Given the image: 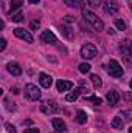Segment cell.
I'll use <instances>...</instances> for the list:
<instances>
[{
	"label": "cell",
	"instance_id": "1",
	"mask_svg": "<svg viewBox=\"0 0 132 133\" xmlns=\"http://www.w3.org/2000/svg\"><path fill=\"white\" fill-rule=\"evenodd\" d=\"M82 16H84V20H86L87 23H90V25H92V28H93L95 31L101 33V31L104 30V23H103V20L99 19L95 12L87 11V9H82Z\"/></svg>",
	"mask_w": 132,
	"mask_h": 133
},
{
	"label": "cell",
	"instance_id": "2",
	"mask_svg": "<svg viewBox=\"0 0 132 133\" xmlns=\"http://www.w3.org/2000/svg\"><path fill=\"white\" fill-rule=\"evenodd\" d=\"M97 54H98V50H97L95 45H92V43H84V45L81 46V57H82V59L90 61V59H95Z\"/></svg>",
	"mask_w": 132,
	"mask_h": 133
},
{
	"label": "cell",
	"instance_id": "3",
	"mask_svg": "<svg viewBox=\"0 0 132 133\" xmlns=\"http://www.w3.org/2000/svg\"><path fill=\"white\" fill-rule=\"evenodd\" d=\"M120 51H121V56L124 57V61L131 62L132 61V40L131 39H124L120 42Z\"/></svg>",
	"mask_w": 132,
	"mask_h": 133
},
{
	"label": "cell",
	"instance_id": "4",
	"mask_svg": "<svg viewBox=\"0 0 132 133\" xmlns=\"http://www.w3.org/2000/svg\"><path fill=\"white\" fill-rule=\"evenodd\" d=\"M25 96L30 101H37L40 99V90L34 84H27L25 85Z\"/></svg>",
	"mask_w": 132,
	"mask_h": 133
},
{
	"label": "cell",
	"instance_id": "5",
	"mask_svg": "<svg viewBox=\"0 0 132 133\" xmlns=\"http://www.w3.org/2000/svg\"><path fill=\"white\" fill-rule=\"evenodd\" d=\"M107 70H109V74H110L112 77H121V76H123V66L120 65L118 61H115V59H112V61L109 62Z\"/></svg>",
	"mask_w": 132,
	"mask_h": 133
},
{
	"label": "cell",
	"instance_id": "6",
	"mask_svg": "<svg viewBox=\"0 0 132 133\" xmlns=\"http://www.w3.org/2000/svg\"><path fill=\"white\" fill-rule=\"evenodd\" d=\"M14 36L19 37V39H22V40H25V42H28V43H33L34 42L33 36L28 33L27 30H23V28H16L14 30Z\"/></svg>",
	"mask_w": 132,
	"mask_h": 133
},
{
	"label": "cell",
	"instance_id": "7",
	"mask_svg": "<svg viewBox=\"0 0 132 133\" xmlns=\"http://www.w3.org/2000/svg\"><path fill=\"white\" fill-rule=\"evenodd\" d=\"M103 6H104V11L107 14H117L118 12V2L117 0H106Z\"/></svg>",
	"mask_w": 132,
	"mask_h": 133
},
{
	"label": "cell",
	"instance_id": "8",
	"mask_svg": "<svg viewBox=\"0 0 132 133\" xmlns=\"http://www.w3.org/2000/svg\"><path fill=\"white\" fill-rule=\"evenodd\" d=\"M61 33H62V36L65 37L67 40H73L75 39V30L71 26H68L67 23H62L61 25Z\"/></svg>",
	"mask_w": 132,
	"mask_h": 133
},
{
	"label": "cell",
	"instance_id": "9",
	"mask_svg": "<svg viewBox=\"0 0 132 133\" xmlns=\"http://www.w3.org/2000/svg\"><path fill=\"white\" fill-rule=\"evenodd\" d=\"M40 40H42L44 43H51V45H53V43H56V36L51 33L50 30H45L44 33L40 34Z\"/></svg>",
	"mask_w": 132,
	"mask_h": 133
},
{
	"label": "cell",
	"instance_id": "10",
	"mask_svg": "<svg viewBox=\"0 0 132 133\" xmlns=\"http://www.w3.org/2000/svg\"><path fill=\"white\" fill-rule=\"evenodd\" d=\"M51 125H53V129L56 130V132H65L67 130V125H65V122L62 121V119H59V118H53L51 119Z\"/></svg>",
	"mask_w": 132,
	"mask_h": 133
},
{
	"label": "cell",
	"instance_id": "11",
	"mask_svg": "<svg viewBox=\"0 0 132 133\" xmlns=\"http://www.w3.org/2000/svg\"><path fill=\"white\" fill-rule=\"evenodd\" d=\"M39 82H40V85H42L44 88H50L51 84H53V79H51V76H48V74H45V73H40V74H39Z\"/></svg>",
	"mask_w": 132,
	"mask_h": 133
},
{
	"label": "cell",
	"instance_id": "12",
	"mask_svg": "<svg viewBox=\"0 0 132 133\" xmlns=\"http://www.w3.org/2000/svg\"><path fill=\"white\" fill-rule=\"evenodd\" d=\"M106 99H107V102H109L110 105H117V104H118V101H120V95H118V91L110 90V91L106 95Z\"/></svg>",
	"mask_w": 132,
	"mask_h": 133
},
{
	"label": "cell",
	"instance_id": "13",
	"mask_svg": "<svg viewBox=\"0 0 132 133\" xmlns=\"http://www.w3.org/2000/svg\"><path fill=\"white\" fill-rule=\"evenodd\" d=\"M8 71H9L13 76H20V74H22V66L19 65L17 62H9V64H8Z\"/></svg>",
	"mask_w": 132,
	"mask_h": 133
},
{
	"label": "cell",
	"instance_id": "14",
	"mask_svg": "<svg viewBox=\"0 0 132 133\" xmlns=\"http://www.w3.org/2000/svg\"><path fill=\"white\" fill-rule=\"evenodd\" d=\"M64 3L70 8H75V9H84V5H86L84 0H64Z\"/></svg>",
	"mask_w": 132,
	"mask_h": 133
},
{
	"label": "cell",
	"instance_id": "15",
	"mask_svg": "<svg viewBox=\"0 0 132 133\" xmlns=\"http://www.w3.org/2000/svg\"><path fill=\"white\" fill-rule=\"evenodd\" d=\"M87 90H84V88H76L75 91H70L68 95L65 96V99L68 101V102H75V101L78 99V96L81 95V93H86Z\"/></svg>",
	"mask_w": 132,
	"mask_h": 133
},
{
	"label": "cell",
	"instance_id": "16",
	"mask_svg": "<svg viewBox=\"0 0 132 133\" xmlns=\"http://www.w3.org/2000/svg\"><path fill=\"white\" fill-rule=\"evenodd\" d=\"M56 87H58V91H68L73 87V82H70V81H58Z\"/></svg>",
	"mask_w": 132,
	"mask_h": 133
},
{
	"label": "cell",
	"instance_id": "17",
	"mask_svg": "<svg viewBox=\"0 0 132 133\" xmlns=\"http://www.w3.org/2000/svg\"><path fill=\"white\" fill-rule=\"evenodd\" d=\"M76 122H78V124H86V122H87V113H86L84 110H79V111L76 113Z\"/></svg>",
	"mask_w": 132,
	"mask_h": 133
},
{
	"label": "cell",
	"instance_id": "18",
	"mask_svg": "<svg viewBox=\"0 0 132 133\" xmlns=\"http://www.w3.org/2000/svg\"><path fill=\"white\" fill-rule=\"evenodd\" d=\"M112 127H113V129H118V130L123 129V118H121L120 115L112 119Z\"/></svg>",
	"mask_w": 132,
	"mask_h": 133
},
{
	"label": "cell",
	"instance_id": "19",
	"mask_svg": "<svg viewBox=\"0 0 132 133\" xmlns=\"http://www.w3.org/2000/svg\"><path fill=\"white\" fill-rule=\"evenodd\" d=\"M90 81H92V84H93V87H95V88H99V87L103 85L101 77H99L98 74H92V76H90Z\"/></svg>",
	"mask_w": 132,
	"mask_h": 133
},
{
	"label": "cell",
	"instance_id": "20",
	"mask_svg": "<svg viewBox=\"0 0 132 133\" xmlns=\"http://www.w3.org/2000/svg\"><path fill=\"white\" fill-rule=\"evenodd\" d=\"M22 3H23V0H11V12L9 14H14V11L19 9L22 6Z\"/></svg>",
	"mask_w": 132,
	"mask_h": 133
},
{
	"label": "cell",
	"instance_id": "21",
	"mask_svg": "<svg viewBox=\"0 0 132 133\" xmlns=\"http://www.w3.org/2000/svg\"><path fill=\"white\" fill-rule=\"evenodd\" d=\"M90 68H92V66H90V64H87V62H82V64H79V65H78V70H79L82 74L89 73V71H90Z\"/></svg>",
	"mask_w": 132,
	"mask_h": 133
},
{
	"label": "cell",
	"instance_id": "22",
	"mask_svg": "<svg viewBox=\"0 0 132 133\" xmlns=\"http://www.w3.org/2000/svg\"><path fill=\"white\" fill-rule=\"evenodd\" d=\"M86 102H92L93 105H99L103 101H101V98H98V96H86Z\"/></svg>",
	"mask_w": 132,
	"mask_h": 133
},
{
	"label": "cell",
	"instance_id": "23",
	"mask_svg": "<svg viewBox=\"0 0 132 133\" xmlns=\"http://www.w3.org/2000/svg\"><path fill=\"white\" fill-rule=\"evenodd\" d=\"M120 116L124 119V121H132V110H123V111H120Z\"/></svg>",
	"mask_w": 132,
	"mask_h": 133
},
{
	"label": "cell",
	"instance_id": "24",
	"mask_svg": "<svg viewBox=\"0 0 132 133\" xmlns=\"http://www.w3.org/2000/svg\"><path fill=\"white\" fill-rule=\"evenodd\" d=\"M115 26H117L118 31H124V30H126V23H124L121 19H117V20H115Z\"/></svg>",
	"mask_w": 132,
	"mask_h": 133
},
{
	"label": "cell",
	"instance_id": "25",
	"mask_svg": "<svg viewBox=\"0 0 132 133\" xmlns=\"http://www.w3.org/2000/svg\"><path fill=\"white\" fill-rule=\"evenodd\" d=\"M11 20L13 22H22L23 20V14L19 11V12H16V14H11Z\"/></svg>",
	"mask_w": 132,
	"mask_h": 133
},
{
	"label": "cell",
	"instance_id": "26",
	"mask_svg": "<svg viewBox=\"0 0 132 133\" xmlns=\"http://www.w3.org/2000/svg\"><path fill=\"white\" fill-rule=\"evenodd\" d=\"M87 2H89V5H90L92 8H98L103 0H87Z\"/></svg>",
	"mask_w": 132,
	"mask_h": 133
},
{
	"label": "cell",
	"instance_id": "27",
	"mask_svg": "<svg viewBox=\"0 0 132 133\" xmlns=\"http://www.w3.org/2000/svg\"><path fill=\"white\" fill-rule=\"evenodd\" d=\"M5 129H6L9 133H17V132H16V127H14L13 124H9V122H6V124H5Z\"/></svg>",
	"mask_w": 132,
	"mask_h": 133
},
{
	"label": "cell",
	"instance_id": "28",
	"mask_svg": "<svg viewBox=\"0 0 132 133\" xmlns=\"http://www.w3.org/2000/svg\"><path fill=\"white\" fill-rule=\"evenodd\" d=\"M6 48V39H2L0 40V51H3Z\"/></svg>",
	"mask_w": 132,
	"mask_h": 133
},
{
	"label": "cell",
	"instance_id": "29",
	"mask_svg": "<svg viewBox=\"0 0 132 133\" xmlns=\"http://www.w3.org/2000/svg\"><path fill=\"white\" fill-rule=\"evenodd\" d=\"M39 25H40V23H39V20H34V22H31V25H30V26H31L33 30H37V28H39Z\"/></svg>",
	"mask_w": 132,
	"mask_h": 133
},
{
	"label": "cell",
	"instance_id": "30",
	"mask_svg": "<svg viewBox=\"0 0 132 133\" xmlns=\"http://www.w3.org/2000/svg\"><path fill=\"white\" fill-rule=\"evenodd\" d=\"M124 99H126V101H132V91L124 93Z\"/></svg>",
	"mask_w": 132,
	"mask_h": 133
},
{
	"label": "cell",
	"instance_id": "31",
	"mask_svg": "<svg viewBox=\"0 0 132 133\" xmlns=\"http://www.w3.org/2000/svg\"><path fill=\"white\" fill-rule=\"evenodd\" d=\"M25 133H40L37 129H27V132Z\"/></svg>",
	"mask_w": 132,
	"mask_h": 133
},
{
	"label": "cell",
	"instance_id": "32",
	"mask_svg": "<svg viewBox=\"0 0 132 133\" xmlns=\"http://www.w3.org/2000/svg\"><path fill=\"white\" fill-rule=\"evenodd\" d=\"M64 20H65L67 23H70V22H73V19H71V16H65V19H64Z\"/></svg>",
	"mask_w": 132,
	"mask_h": 133
},
{
	"label": "cell",
	"instance_id": "33",
	"mask_svg": "<svg viewBox=\"0 0 132 133\" xmlns=\"http://www.w3.org/2000/svg\"><path fill=\"white\" fill-rule=\"evenodd\" d=\"M28 2H30V3H34V5H36V3H39L40 0H28Z\"/></svg>",
	"mask_w": 132,
	"mask_h": 133
},
{
	"label": "cell",
	"instance_id": "34",
	"mask_svg": "<svg viewBox=\"0 0 132 133\" xmlns=\"http://www.w3.org/2000/svg\"><path fill=\"white\" fill-rule=\"evenodd\" d=\"M129 87H131V88H132V79H131V82H129Z\"/></svg>",
	"mask_w": 132,
	"mask_h": 133
},
{
	"label": "cell",
	"instance_id": "35",
	"mask_svg": "<svg viewBox=\"0 0 132 133\" xmlns=\"http://www.w3.org/2000/svg\"><path fill=\"white\" fill-rule=\"evenodd\" d=\"M129 133H132V127H131V129H129Z\"/></svg>",
	"mask_w": 132,
	"mask_h": 133
},
{
	"label": "cell",
	"instance_id": "36",
	"mask_svg": "<svg viewBox=\"0 0 132 133\" xmlns=\"http://www.w3.org/2000/svg\"><path fill=\"white\" fill-rule=\"evenodd\" d=\"M131 8H132V5H131Z\"/></svg>",
	"mask_w": 132,
	"mask_h": 133
}]
</instances>
